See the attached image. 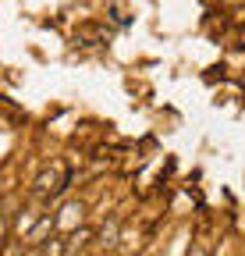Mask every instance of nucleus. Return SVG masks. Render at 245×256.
Masks as SVG:
<instances>
[{
    "mask_svg": "<svg viewBox=\"0 0 245 256\" xmlns=\"http://www.w3.org/2000/svg\"><path fill=\"white\" fill-rule=\"evenodd\" d=\"M57 228V224H53V217H39L36 224H32V232H28V246H39L50 232Z\"/></svg>",
    "mask_w": 245,
    "mask_h": 256,
    "instance_id": "nucleus-3",
    "label": "nucleus"
},
{
    "mask_svg": "<svg viewBox=\"0 0 245 256\" xmlns=\"http://www.w3.org/2000/svg\"><path fill=\"white\" fill-rule=\"evenodd\" d=\"M89 242H93V232H89V228H78V232H71V238L64 242V256H78V249H85Z\"/></svg>",
    "mask_w": 245,
    "mask_h": 256,
    "instance_id": "nucleus-2",
    "label": "nucleus"
},
{
    "mask_svg": "<svg viewBox=\"0 0 245 256\" xmlns=\"http://www.w3.org/2000/svg\"><path fill=\"white\" fill-rule=\"evenodd\" d=\"M117 238V220H110V228H103V246H114Z\"/></svg>",
    "mask_w": 245,
    "mask_h": 256,
    "instance_id": "nucleus-5",
    "label": "nucleus"
},
{
    "mask_svg": "<svg viewBox=\"0 0 245 256\" xmlns=\"http://www.w3.org/2000/svg\"><path fill=\"white\" fill-rule=\"evenodd\" d=\"M4 232H7V224H4V217H0V238H4Z\"/></svg>",
    "mask_w": 245,
    "mask_h": 256,
    "instance_id": "nucleus-6",
    "label": "nucleus"
},
{
    "mask_svg": "<svg viewBox=\"0 0 245 256\" xmlns=\"http://www.w3.org/2000/svg\"><path fill=\"white\" fill-rule=\"evenodd\" d=\"M82 214H85L82 203H68L64 210H60V217H53V224H57V228H75V224L82 220Z\"/></svg>",
    "mask_w": 245,
    "mask_h": 256,
    "instance_id": "nucleus-1",
    "label": "nucleus"
},
{
    "mask_svg": "<svg viewBox=\"0 0 245 256\" xmlns=\"http://www.w3.org/2000/svg\"><path fill=\"white\" fill-rule=\"evenodd\" d=\"M53 182H57V168H53V171H46V174L36 182V192H39V196H46V192H57L60 185H53Z\"/></svg>",
    "mask_w": 245,
    "mask_h": 256,
    "instance_id": "nucleus-4",
    "label": "nucleus"
}]
</instances>
